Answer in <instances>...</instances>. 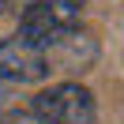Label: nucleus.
Segmentation results:
<instances>
[{"label": "nucleus", "instance_id": "nucleus-1", "mask_svg": "<svg viewBox=\"0 0 124 124\" xmlns=\"http://www.w3.org/2000/svg\"><path fill=\"white\" fill-rule=\"evenodd\" d=\"M83 19V0H34L26 11H19V34L38 49H49L56 38L75 30Z\"/></svg>", "mask_w": 124, "mask_h": 124}, {"label": "nucleus", "instance_id": "nucleus-2", "mask_svg": "<svg viewBox=\"0 0 124 124\" xmlns=\"http://www.w3.org/2000/svg\"><path fill=\"white\" fill-rule=\"evenodd\" d=\"M30 113L38 124H94L98 105L83 83H56V86H45L41 94H34Z\"/></svg>", "mask_w": 124, "mask_h": 124}, {"label": "nucleus", "instance_id": "nucleus-3", "mask_svg": "<svg viewBox=\"0 0 124 124\" xmlns=\"http://www.w3.org/2000/svg\"><path fill=\"white\" fill-rule=\"evenodd\" d=\"M49 75V60L38 45L23 38L0 41V83H38Z\"/></svg>", "mask_w": 124, "mask_h": 124}, {"label": "nucleus", "instance_id": "nucleus-4", "mask_svg": "<svg viewBox=\"0 0 124 124\" xmlns=\"http://www.w3.org/2000/svg\"><path fill=\"white\" fill-rule=\"evenodd\" d=\"M41 53H45V60H49V71L53 68H60V71H86L98 60V41H94L83 26H75V30H68L64 38H56L49 49H41Z\"/></svg>", "mask_w": 124, "mask_h": 124}, {"label": "nucleus", "instance_id": "nucleus-5", "mask_svg": "<svg viewBox=\"0 0 124 124\" xmlns=\"http://www.w3.org/2000/svg\"><path fill=\"white\" fill-rule=\"evenodd\" d=\"M30 4H34V0H8V11H11V8H15V11H26Z\"/></svg>", "mask_w": 124, "mask_h": 124}, {"label": "nucleus", "instance_id": "nucleus-6", "mask_svg": "<svg viewBox=\"0 0 124 124\" xmlns=\"http://www.w3.org/2000/svg\"><path fill=\"white\" fill-rule=\"evenodd\" d=\"M4 124H30V120H23V116H11V120H4Z\"/></svg>", "mask_w": 124, "mask_h": 124}, {"label": "nucleus", "instance_id": "nucleus-7", "mask_svg": "<svg viewBox=\"0 0 124 124\" xmlns=\"http://www.w3.org/2000/svg\"><path fill=\"white\" fill-rule=\"evenodd\" d=\"M4 11H8V0H0V19H4Z\"/></svg>", "mask_w": 124, "mask_h": 124}]
</instances>
